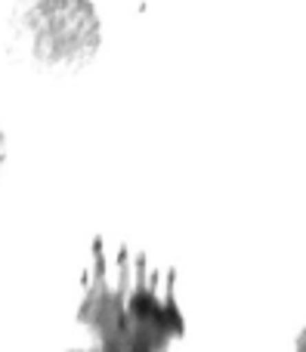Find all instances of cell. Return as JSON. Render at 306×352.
I'll list each match as a JSON object with an SVG mask.
<instances>
[{
    "instance_id": "6da1fadb",
    "label": "cell",
    "mask_w": 306,
    "mask_h": 352,
    "mask_svg": "<svg viewBox=\"0 0 306 352\" xmlns=\"http://www.w3.org/2000/svg\"><path fill=\"white\" fill-rule=\"evenodd\" d=\"M78 324L105 352H161L186 334L177 272L109 235L90 244L80 278Z\"/></svg>"
},
{
    "instance_id": "7a4b0ae2",
    "label": "cell",
    "mask_w": 306,
    "mask_h": 352,
    "mask_svg": "<svg viewBox=\"0 0 306 352\" xmlns=\"http://www.w3.org/2000/svg\"><path fill=\"white\" fill-rule=\"evenodd\" d=\"M3 37L10 59L28 72L74 74L96 59L102 28L90 0H12Z\"/></svg>"
},
{
    "instance_id": "3957f363",
    "label": "cell",
    "mask_w": 306,
    "mask_h": 352,
    "mask_svg": "<svg viewBox=\"0 0 306 352\" xmlns=\"http://www.w3.org/2000/svg\"><path fill=\"white\" fill-rule=\"evenodd\" d=\"M3 161H6V136H3V127H0V170H3Z\"/></svg>"
},
{
    "instance_id": "277c9868",
    "label": "cell",
    "mask_w": 306,
    "mask_h": 352,
    "mask_svg": "<svg viewBox=\"0 0 306 352\" xmlns=\"http://www.w3.org/2000/svg\"><path fill=\"white\" fill-rule=\"evenodd\" d=\"M300 346H306V337H303V340H300Z\"/></svg>"
}]
</instances>
